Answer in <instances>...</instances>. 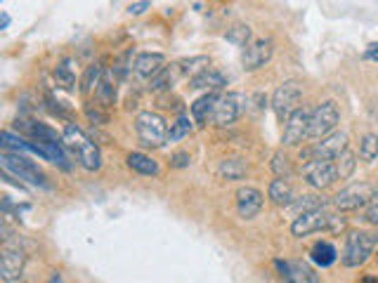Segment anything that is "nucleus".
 I'll list each match as a JSON object with an SVG mask.
<instances>
[{
  "label": "nucleus",
  "instance_id": "obj_26",
  "mask_svg": "<svg viewBox=\"0 0 378 283\" xmlns=\"http://www.w3.org/2000/svg\"><path fill=\"white\" fill-rule=\"evenodd\" d=\"M246 170H248L246 163L241 158H222L218 166V175L227 182H236V180H244V177H246Z\"/></svg>",
  "mask_w": 378,
  "mask_h": 283
},
{
  "label": "nucleus",
  "instance_id": "obj_32",
  "mask_svg": "<svg viewBox=\"0 0 378 283\" xmlns=\"http://www.w3.org/2000/svg\"><path fill=\"white\" fill-rule=\"evenodd\" d=\"M192 130H194V118H189V116L175 118V123H171V130H168V142L185 139V137H189Z\"/></svg>",
  "mask_w": 378,
  "mask_h": 283
},
{
  "label": "nucleus",
  "instance_id": "obj_27",
  "mask_svg": "<svg viewBox=\"0 0 378 283\" xmlns=\"http://www.w3.org/2000/svg\"><path fill=\"white\" fill-rule=\"evenodd\" d=\"M310 260L319 267H331L338 260V253H336V248L328 241H317L310 250Z\"/></svg>",
  "mask_w": 378,
  "mask_h": 283
},
{
  "label": "nucleus",
  "instance_id": "obj_41",
  "mask_svg": "<svg viewBox=\"0 0 378 283\" xmlns=\"http://www.w3.org/2000/svg\"><path fill=\"white\" fill-rule=\"evenodd\" d=\"M364 219H367L369 224L378 226V203H371L367 208V215H364Z\"/></svg>",
  "mask_w": 378,
  "mask_h": 283
},
{
  "label": "nucleus",
  "instance_id": "obj_37",
  "mask_svg": "<svg viewBox=\"0 0 378 283\" xmlns=\"http://www.w3.org/2000/svg\"><path fill=\"white\" fill-rule=\"evenodd\" d=\"M182 62V67H185V74L187 76H197L199 71H204L211 67V59L204 54H199V57H189V59H180Z\"/></svg>",
  "mask_w": 378,
  "mask_h": 283
},
{
  "label": "nucleus",
  "instance_id": "obj_1",
  "mask_svg": "<svg viewBox=\"0 0 378 283\" xmlns=\"http://www.w3.org/2000/svg\"><path fill=\"white\" fill-rule=\"evenodd\" d=\"M345 217L340 215V212H331L324 205V208H317V210H310V212H303V215H296L291 224V233L296 238H303V236H310V233H317V231H328V233H340L345 229Z\"/></svg>",
  "mask_w": 378,
  "mask_h": 283
},
{
  "label": "nucleus",
  "instance_id": "obj_15",
  "mask_svg": "<svg viewBox=\"0 0 378 283\" xmlns=\"http://www.w3.org/2000/svg\"><path fill=\"white\" fill-rule=\"evenodd\" d=\"M272 54H275V42H272V38L253 40L246 50H244L241 64H244V69H246V71H258L272 59Z\"/></svg>",
  "mask_w": 378,
  "mask_h": 283
},
{
  "label": "nucleus",
  "instance_id": "obj_19",
  "mask_svg": "<svg viewBox=\"0 0 378 283\" xmlns=\"http://www.w3.org/2000/svg\"><path fill=\"white\" fill-rule=\"evenodd\" d=\"M185 67H182V62H173V64H166V69L156 74L149 81V90L151 92H164V90H171L175 83L180 81V78H185Z\"/></svg>",
  "mask_w": 378,
  "mask_h": 283
},
{
  "label": "nucleus",
  "instance_id": "obj_22",
  "mask_svg": "<svg viewBox=\"0 0 378 283\" xmlns=\"http://www.w3.org/2000/svg\"><path fill=\"white\" fill-rule=\"evenodd\" d=\"M218 92H206L204 97H199L197 102L192 104V118L194 123H197L199 127H204L211 123V116H213V109H215V102H218Z\"/></svg>",
  "mask_w": 378,
  "mask_h": 283
},
{
  "label": "nucleus",
  "instance_id": "obj_35",
  "mask_svg": "<svg viewBox=\"0 0 378 283\" xmlns=\"http://www.w3.org/2000/svg\"><path fill=\"white\" fill-rule=\"evenodd\" d=\"M272 173H275L277 177H284V180H291L293 177V166L289 161V156H286L284 151H277L275 156H272Z\"/></svg>",
  "mask_w": 378,
  "mask_h": 283
},
{
  "label": "nucleus",
  "instance_id": "obj_43",
  "mask_svg": "<svg viewBox=\"0 0 378 283\" xmlns=\"http://www.w3.org/2000/svg\"><path fill=\"white\" fill-rule=\"evenodd\" d=\"M47 283H64V279H62V274L59 272H55L52 276H50V281Z\"/></svg>",
  "mask_w": 378,
  "mask_h": 283
},
{
  "label": "nucleus",
  "instance_id": "obj_24",
  "mask_svg": "<svg viewBox=\"0 0 378 283\" xmlns=\"http://www.w3.org/2000/svg\"><path fill=\"white\" fill-rule=\"evenodd\" d=\"M128 168L135 170L137 175H144V177H159V173H161L159 163L154 161L151 156H147L142 151L128 154Z\"/></svg>",
  "mask_w": 378,
  "mask_h": 283
},
{
  "label": "nucleus",
  "instance_id": "obj_30",
  "mask_svg": "<svg viewBox=\"0 0 378 283\" xmlns=\"http://www.w3.org/2000/svg\"><path fill=\"white\" fill-rule=\"evenodd\" d=\"M333 166H336V175H338V180H348V177H353L355 168H357V154L348 146L345 151L333 161Z\"/></svg>",
  "mask_w": 378,
  "mask_h": 283
},
{
  "label": "nucleus",
  "instance_id": "obj_3",
  "mask_svg": "<svg viewBox=\"0 0 378 283\" xmlns=\"http://www.w3.org/2000/svg\"><path fill=\"white\" fill-rule=\"evenodd\" d=\"M378 248V233L367 229H353L345 236V248L340 253V265L348 269L362 267L364 262L371 260V255Z\"/></svg>",
  "mask_w": 378,
  "mask_h": 283
},
{
  "label": "nucleus",
  "instance_id": "obj_31",
  "mask_svg": "<svg viewBox=\"0 0 378 283\" xmlns=\"http://www.w3.org/2000/svg\"><path fill=\"white\" fill-rule=\"evenodd\" d=\"M326 201L324 196H317V194H305V196H298L296 201L291 203V208L296 215H303V212H310V210H317V208H324Z\"/></svg>",
  "mask_w": 378,
  "mask_h": 283
},
{
  "label": "nucleus",
  "instance_id": "obj_39",
  "mask_svg": "<svg viewBox=\"0 0 378 283\" xmlns=\"http://www.w3.org/2000/svg\"><path fill=\"white\" fill-rule=\"evenodd\" d=\"M151 7V0H137V3H130L128 5V14L132 17H137V14H144L147 10Z\"/></svg>",
  "mask_w": 378,
  "mask_h": 283
},
{
  "label": "nucleus",
  "instance_id": "obj_9",
  "mask_svg": "<svg viewBox=\"0 0 378 283\" xmlns=\"http://www.w3.org/2000/svg\"><path fill=\"white\" fill-rule=\"evenodd\" d=\"M244 109H246V97H244L241 92H227V95H220L218 102H215L211 123L218 127L232 125L241 118Z\"/></svg>",
  "mask_w": 378,
  "mask_h": 283
},
{
  "label": "nucleus",
  "instance_id": "obj_21",
  "mask_svg": "<svg viewBox=\"0 0 378 283\" xmlns=\"http://www.w3.org/2000/svg\"><path fill=\"white\" fill-rule=\"evenodd\" d=\"M116 83H118L116 71H114V69H104L102 81H100V88H97V92H95L97 104H102L104 109L114 106V102H116Z\"/></svg>",
  "mask_w": 378,
  "mask_h": 283
},
{
  "label": "nucleus",
  "instance_id": "obj_36",
  "mask_svg": "<svg viewBox=\"0 0 378 283\" xmlns=\"http://www.w3.org/2000/svg\"><path fill=\"white\" fill-rule=\"evenodd\" d=\"M360 158L362 161H376L378 158V134H364L362 142H360Z\"/></svg>",
  "mask_w": 378,
  "mask_h": 283
},
{
  "label": "nucleus",
  "instance_id": "obj_6",
  "mask_svg": "<svg viewBox=\"0 0 378 283\" xmlns=\"http://www.w3.org/2000/svg\"><path fill=\"white\" fill-rule=\"evenodd\" d=\"M374 187L369 182H355L350 187L340 189L338 194L331 198V205L338 212H353L360 208H369L371 201H374Z\"/></svg>",
  "mask_w": 378,
  "mask_h": 283
},
{
  "label": "nucleus",
  "instance_id": "obj_33",
  "mask_svg": "<svg viewBox=\"0 0 378 283\" xmlns=\"http://www.w3.org/2000/svg\"><path fill=\"white\" fill-rule=\"evenodd\" d=\"M55 81H57V85H62L64 90H74L76 85V74L71 69V62L64 59L59 64V67H55Z\"/></svg>",
  "mask_w": 378,
  "mask_h": 283
},
{
  "label": "nucleus",
  "instance_id": "obj_12",
  "mask_svg": "<svg viewBox=\"0 0 378 283\" xmlns=\"http://www.w3.org/2000/svg\"><path fill=\"white\" fill-rule=\"evenodd\" d=\"M310 120H312V111L300 106L284 125V137H282L284 146H298L305 139H310Z\"/></svg>",
  "mask_w": 378,
  "mask_h": 283
},
{
  "label": "nucleus",
  "instance_id": "obj_2",
  "mask_svg": "<svg viewBox=\"0 0 378 283\" xmlns=\"http://www.w3.org/2000/svg\"><path fill=\"white\" fill-rule=\"evenodd\" d=\"M62 142H64V146L79 158V163L88 170V173H95V170L102 168L100 146H97L79 125L67 123L64 130H62Z\"/></svg>",
  "mask_w": 378,
  "mask_h": 283
},
{
  "label": "nucleus",
  "instance_id": "obj_17",
  "mask_svg": "<svg viewBox=\"0 0 378 283\" xmlns=\"http://www.w3.org/2000/svg\"><path fill=\"white\" fill-rule=\"evenodd\" d=\"M265 205V196L263 191H258L256 187H241L236 191V210L244 219H253L260 215Z\"/></svg>",
  "mask_w": 378,
  "mask_h": 283
},
{
  "label": "nucleus",
  "instance_id": "obj_10",
  "mask_svg": "<svg viewBox=\"0 0 378 283\" xmlns=\"http://www.w3.org/2000/svg\"><path fill=\"white\" fill-rule=\"evenodd\" d=\"M26 267V250L19 243H12L8 238L3 246V255H0V276L5 283H17L22 279Z\"/></svg>",
  "mask_w": 378,
  "mask_h": 283
},
{
  "label": "nucleus",
  "instance_id": "obj_45",
  "mask_svg": "<svg viewBox=\"0 0 378 283\" xmlns=\"http://www.w3.org/2000/svg\"><path fill=\"white\" fill-rule=\"evenodd\" d=\"M360 283H378V276H364Z\"/></svg>",
  "mask_w": 378,
  "mask_h": 283
},
{
  "label": "nucleus",
  "instance_id": "obj_13",
  "mask_svg": "<svg viewBox=\"0 0 378 283\" xmlns=\"http://www.w3.org/2000/svg\"><path fill=\"white\" fill-rule=\"evenodd\" d=\"M282 283H319L317 272L303 260H275Z\"/></svg>",
  "mask_w": 378,
  "mask_h": 283
},
{
  "label": "nucleus",
  "instance_id": "obj_40",
  "mask_svg": "<svg viewBox=\"0 0 378 283\" xmlns=\"http://www.w3.org/2000/svg\"><path fill=\"white\" fill-rule=\"evenodd\" d=\"M189 161H192V156H189L187 151H178V154L171 156V166L173 168H187Z\"/></svg>",
  "mask_w": 378,
  "mask_h": 283
},
{
  "label": "nucleus",
  "instance_id": "obj_38",
  "mask_svg": "<svg viewBox=\"0 0 378 283\" xmlns=\"http://www.w3.org/2000/svg\"><path fill=\"white\" fill-rule=\"evenodd\" d=\"M102 109H104L102 104L88 102V104H86V116L93 120V123H107V120H109V113L102 111Z\"/></svg>",
  "mask_w": 378,
  "mask_h": 283
},
{
  "label": "nucleus",
  "instance_id": "obj_29",
  "mask_svg": "<svg viewBox=\"0 0 378 283\" xmlns=\"http://www.w3.org/2000/svg\"><path fill=\"white\" fill-rule=\"evenodd\" d=\"M225 40L236 47H248L253 42V31H251L248 24H234L225 31Z\"/></svg>",
  "mask_w": 378,
  "mask_h": 283
},
{
  "label": "nucleus",
  "instance_id": "obj_11",
  "mask_svg": "<svg viewBox=\"0 0 378 283\" xmlns=\"http://www.w3.org/2000/svg\"><path fill=\"white\" fill-rule=\"evenodd\" d=\"M340 123V111L336 102H321L317 109L312 111L310 120V139H321L326 134L336 132V125Z\"/></svg>",
  "mask_w": 378,
  "mask_h": 283
},
{
  "label": "nucleus",
  "instance_id": "obj_7",
  "mask_svg": "<svg viewBox=\"0 0 378 283\" xmlns=\"http://www.w3.org/2000/svg\"><path fill=\"white\" fill-rule=\"evenodd\" d=\"M300 99H303V88L298 81H286L275 90L272 95V111L279 120H289L293 113L300 109Z\"/></svg>",
  "mask_w": 378,
  "mask_h": 283
},
{
  "label": "nucleus",
  "instance_id": "obj_4",
  "mask_svg": "<svg viewBox=\"0 0 378 283\" xmlns=\"http://www.w3.org/2000/svg\"><path fill=\"white\" fill-rule=\"evenodd\" d=\"M168 123L166 118L156 111H139L135 118V132L139 142L149 149H161L168 142Z\"/></svg>",
  "mask_w": 378,
  "mask_h": 283
},
{
  "label": "nucleus",
  "instance_id": "obj_47",
  "mask_svg": "<svg viewBox=\"0 0 378 283\" xmlns=\"http://www.w3.org/2000/svg\"><path fill=\"white\" fill-rule=\"evenodd\" d=\"M17 283H19V281H17Z\"/></svg>",
  "mask_w": 378,
  "mask_h": 283
},
{
  "label": "nucleus",
  "instance_id": "obj_16",
  "mask_svg": "<svg viewBox=\"0 0 378 283\" xmlns=\"http://www.w3.org/2000/svg\"><path fill=\"white\" fill-rule=\"evenodd\" d=\"M31 144V154H38L40 158L55 163V166H59L62 170H71V163H69V156L64 151V142H43V139H29Z\"/></svg>",
  "mask_w": 378,
  "mask_h": 283
},
{
  "label": "nucleus",
  "instance_id": "obj_46",
  "mask_svg": "<svg viewBox=\"0 0 378 283\" xmlns=\"http://www.w3.org/2000/svg\"><path fill=\"white\" fill-rule=\"evenodd\" d=\"M371 203H378V187H376V191H374V201Z\"/></svg>",
  "mask_w": 378,
  "mask_h": 283
},
{
  "label": "nucleus",
  "instance_id": "obj_44",
  "mask_svg": "<svg viewBox=\"0 0 378 283\" xmlns=\"http://www.w3.org/2000/svg\"><path fill=\"white\" fill-rule=\"evenodd\" d=\"M10 26V14L3 12V19H0V28H8Z\"/></svg>",
  "mask_w": 378,
  "mask_h": 283
},
{
  "label": "nucleus",
  "instance_id": "obj_14",
  "mask_svg": "<svg viewBox=\"0 0 378 283\" xmlns=\"http://www.w3.org/2000/svg\"><path fill=\"white\" fill-rule=\"evenodd\" d=\"M303 177L310 187L319 189V191L328 189L336 180H338L333 161H307V163H303Z\"/></svg>",
  "mask_w": 378,
  "mask_h": 283
},
{
  "label": "nucleus",
  "instance_id": "obj_34",
  "mask_svg": "<svg viewBox=\"0 0 378 283\" xmlns=\"http://www.w3.org/2000/svg\"><path fill=\"white\" fill-rule=\"evenodd\" d=\"M3 142V149L5 151H17V154H24V151H31V144H29V139H24V137H19V134H12L10 130H5L3 132V137H0Z\"/></svg>",
  "mask_w": 378,
  "mask_h": 283
},
{
  "label": "nucleus",
  "instance_id": "obj_28",
  "mask_svg": "<svg viewBox=\"0 0 378 283\" xmlns=\"http://www.w3.org/2000/svg\"><path fill=\"white\" fill-rule=\"evenodd\" d=\"M102 74H104V67L102 64H93V67L86 69V74L81 78V95L83 97H90L95 95L97 88H100V81H102Z\"/></svg>",
  "mask_w": 378,
  "mask_h": 283
},
{
  "label": "nucleus",
  "instance_id": "obj_5",
  "mask_svg": "<svg viewBox=\"0 0 378 283\" xmlns=\"http://www.w3.org/2000/svg\"><path fill=\"white\" fill-rule=\"evenodd\" d=\"M0 161H3V170H8L10 175L17 177V180L29 182L31 187H47V177L43 175V170L29 158V156L17 154V151H3Z\"/></svg>",
  "mask_w": 378,
  "mask_h": 283
},
{
  "label": "nucleus",
  "instance_id": "obj_18",
  "mask_svg": "<svg viewBox=\"0 0 378 283\" xmlns=\"http://www.w3.org/2000/svg\"><path fill=\"white\" fill-rule=\"evenodd\" d=\"M166 54H161V52H139L135 57V64H132V69H135V74L139 78H151L161 74V71L166 69Z\"/></svg>",
  "mask_w": 378,
  "mask_h": 283
},
{
  "label": "nucleus",
  "instance_id": "obj_23",
  "mask_svg": "<svg viewBox=\"0 0 378 283\" xmlns=\"http://www.w3.org/2000/svg\"><path fill=\"white\" fill-rule=\"evenodd\" d=\"M225 76L220 74V71H215V69H204V71H199L197 76H192V81H189V88H194V90H222L225 88Z\"/></svg>",
  "mask_w": 378,
  "mask_h": 283
},
{
  "label": "nucleus",
  "instance_id": "obj_20",
  "mask_svg": "<svg viewBox=\"0 0 378 283\" xmlns=\"http://www.w3.org/2000/svg\"><path fill=\"white\" fill-rule=\"evenodd\" d=\"M270 201L279 205V208H291V203L296 201V191H293L291 180H284V177H277V180L270 182L268 189Z\"/></svg>",
  "mask_w": 378,
  "mask_h": 283
},
{
  "label": "nucleus",
  "instance_id": "obj_42",
  "mask_svg": "<svg viewBox=\"0 0 378 283\" xmlns=\"http://www.w3.org/2000/svg\"><path fill=\"white\" fill-rule=\"evenodd\" d=\"M364 59L378 62V42H371V45L367 47V52H364Z\"/></svg>",
  "mask_w": 378,
  "mask_h": 283
},
{
  "label": "nucleus",
  "instance_id": "obj_25",
  "mask_svg": "<svg viewBox=\"0 0 378 283\" xmlns=\"http://www.w3.org/2000/svg\"><path fill=\"white\" fill-rule=\"evenodd\" d=\"M22 130L29 134V139H43V142H62V134H57L50 125L38 123V120H22Z\"/></svg>",
  "mask_w": 378,
  "mask_h": 283
},
{
  "label": "nucleus",
  "instance_id": "obj_8",
  "mask_svg": "<svg viewBox=\"0 0 378 283\" xmlns=\"http://www.w3.org/2000/svg\"><path fill=\"white\" fill-rule=\"evenodd\" d=\"M348 149V134L345 132H331L321 142H314L310 149L300 151V161H336Z\"/></svg>",
  "mask_w": 378,
  "mask_h": 283
}]
</instances>
